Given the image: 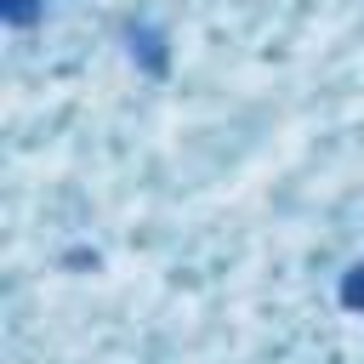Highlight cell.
I'll use <instances>...</instances> for the list:
<instances>
[{
	"mask_svg": "<svg viewBox=\"0 0 364 364\" xmlns=\"http://www.w3.org/2000/svg\"><path fill=\"white\" fill-rule=\"evenodd\" d=\"M341 301H347V307H364V267H353V273H347V284H341Z\"/></svg>",
	"mask_w": 364,
	"mask_h": 364,
	"instance_id": "cell-1",
	"label": "cell"
}]
</instances>
